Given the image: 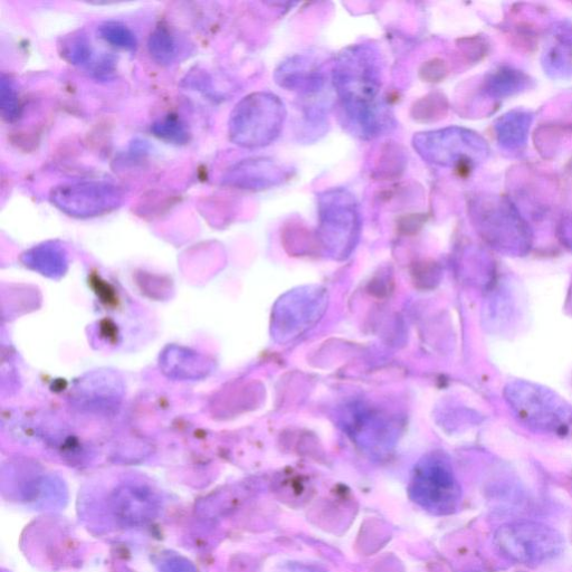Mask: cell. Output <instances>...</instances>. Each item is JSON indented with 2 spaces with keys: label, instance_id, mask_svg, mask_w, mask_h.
<instances>
[{
  "label": "cell",
  "instance_id": "3",
  "mask_svg": "<svg viewBox=\"0 0 572 572\" xmlns=\"http://www.w3.org/2000/svg\"><path fill=\"white\" fill-rule=\"evenodd\" d=\"M411 499L435 516L454 513L462 500L459 482L443 462H429L419 466L409 489Z\"/></svg>",
  "mask_w": 572,
  "mask_h": 572
},
{
  "label": "cell",
  "instance_id": "1",
  "mask_svg": "<svg viewBox=\"0 0 572 572\" xmlns=\"http://www.w3.org/2000/svg\"><path fill=\"white\" fill-rule=\"evenodd\" d=\"M494 542L502 556L528 566L557 558L565 547L556 529L533 521L504 524L495 532Z\"/></svg>",
  "mask_w": 572,
  "mask_h": 572
},
{
  "label": "cell",
  "instance_id": "5",
  "mask_svg": "<svg viewBox=\"0 0 572 572\" xmlns=\"http://www.w3.org/2000/svg\"><path fill=\"white\" fill-rule=\"evenodd\" d=\"M59 49L63 59L73 65L87 63L92 54L89 38L82 32L64 36L59 44Z\"/></svg>",
  "mask_w": 572,
  "mask_h": 572
},
{
  "label": "cell",
  "instance_id": "7",
  "mask_svg": "<svg viewBox=\"0 0 572 572\" xmlns=\"http://www.w3.org/2000/svg\"><path fill=\"white\" fill-rule=\"evenodd\" d=\"M99 34L102 40L117 47V49L126 51H135L137 49V37L125 24L119 22L104 23L99 28Z\"/></svg>",
  "mask_w": 572,
  "mask_h": 572
},
{
  "label": "cell",
  "instance_id": "8",
  "mask_svg": "<svg viewBox=\"0 0 572 572\" xmlns=\"http://www.w3.org/2000/svg\"><path fill=\"white\" fill-rule=\"evenodd\" d=\"M151 132L162 141L185 145L189 140V133L183 121L174 116H168L154 122Z\"/></svg>",
  "mask_w": 572,
  "mask_h": 572
},
{
  "label": "cell",
  "instance_id": "9",
  "mask_svg": "<svg viewBox=\"0 0 572 572\" xmlns=\"http://www.w3.org/2000/svg\"><path fill=\"white\" fill-rule=\"evenodd\" d=\"M284 572H321V571L312 570L304 566H291L288 570H285Z\"/></svg>",
  "mask_w": 572,
  "mask_h": 572
},
{
  "label": "cell",
  "instance_id": "6",
  "mask_svg": "<svg viewBox=\"0 0 572 572\" xmlns=\"http://www.w3.org/2000/svg\"><path fill=\"white\" fill-rule=\"evenodd\" d=\"M0 110L5 121L12 123L21 117L22 103L16 83L11 76L3 73L0 79Z\"/></svg>",
  "mask_w": 572,
  "mask_h": 572
},
{
  "label": "cell",
  "instance_id": "4",
  "mask_svg": "<svg viewBox=\"0 0 572 572\" xmlns=\"http://www.w3.org/2000/svg\"><path fill=\"white\" fill-rule=\"evenodd\" d=\"M148 51L152 59L161 65L173 63L177 56L175 37L165 26H158L149 36Z\"/></svg>",
  "mask_w": 572,
  "mask_h": 572
},
{
  "label": "cell",
  "instance_id": "2",
  "mask_svg": "<svg viewBox=\"0 0 572 572\" xmlns=\"http://www.w3.org/2000/svg\"><path fill=\"white\" fill-rule=\"evenodd\" d=\"M123 199V190L106 181L63 184L50 193L51 203L57 209L76 218H92L116 211Z\"/></svg>",
  "mask_w": 572,
  "mask_h": 572
}]
</instances>
